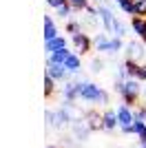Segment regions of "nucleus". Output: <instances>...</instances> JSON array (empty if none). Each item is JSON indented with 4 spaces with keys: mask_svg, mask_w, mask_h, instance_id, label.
Returning <instances> with one entry per match:
<instances>
[{
    "mask_svg": "<svg viewBox=\"0 0 146 148\" xmlns=\"http://www.w3.org/2000/svg\"><path fill=\"white\" fill-rule=\"evenodd\" d=\"M117 7H120L124 13H128V16H135V5H133V0H113Z\"/></svg>",
    "mask_w": 146,
    "mask_h": 148,
    "instance_id": "23",
    "label": "nucleus"
},
{
    "mask_svg": "<svg viewBox=\"0 0 146 148\" xmlns=\"http://www.w3.org/2000/svg\"><path fill=\"white\" fill-rule=\"evenodd\" d=\"M126 44L122 42V38H117V36H113L111 38V56H117V53H122V49H124Z\"/></svg>",
    "mask_w": 146,
    "mask_h": 148,
    "instance_id": "24",
    "label": "nucleus"
},
{
    "mask_svg": "<svg viewBox=\"0 0 146 148\" xmlns=\"http://www.w3.org/2000/svg\"><path fill=\"white\" fill-rule=\"evenodd\" d=\"M71 13H73V9H71V5H69V2H64V5H60L58 9H55V16H58V18H62L64 22H67V20H71Z\"/></svg>",
    "mask_w": 146,
    "mask_h": 148,
    "instance_id": "22",
    "label": "nucleus"
},
{
    "mask_svg": "<svg viewBox=\"0 0 146 148\" xmlns=\"http://www.w3.org/2000/svg\"><path fill=\"white\" fill-rule=\"evenodd\" d=\"M55 88H58V86H55V80L51 77V75L44 73V97L51 99V97L55 95Z\"/></svg>",
    "mask_w": 146,
    "mask_h": 148,
    "instance_id": "21",
    "label": "nucleus"
},
{
    "mask_svg": "<svg viewBox=\"0 0 146 148\" xmlns=\"http://www.w3.org/2000/svg\"><path fill=\"white\" fill-rule=\"evenodd\" d=\"M78 99H84V102H91V104H109V93L102 86L93 84V82L78 80Z\"/></svg>",
    "mask_w": 146,
    "mask_h": 148,
    "instance_id": "1",
    "label": "nucleus"
},
{
    "mask_svg": "<svg viewBox=\"0 0 146 148\" xmlns=\"http://www.w3.org/2000/svg\"><path fill=\"white\" fill-rule=\"evenodd\" d=\"M133 135L137 137V142H140V144H146V122L135 119V122H133Z\"/></svg>",
    "mask_w": 146,
    "mask_h": 148,
    "instance_id": "18",
    "label": "nucleus"
},
{
    "mask_svg": "<svg viewBox=\"0 0 146 148\" xmlns=\"http://www.w3.org/2000/svg\"><path fill=\"white\" fill-rule=\"evenodd\" d=\"M117 126H120V122H117V111H113V108H106V111L102 113V130H106V133H113Z\"/></svg>",
    "mask_w": 146,
    "mask_h": 148,
    "instance_id": "10",
    "label": "nucleus"
},
{
    "mask_svg": "<svg viewBox=\"0 0 146 148\" xmlns=\"http://www.w3.org/2000/svg\"><path fill=\"white\" fill-rule=\"evenodd\" d=\"M142 82L137 80V77H126L124 80V91H122V102L124 104H128L131 108L133 106H137V102H140V95H142Z\"/></svg>",
    "mask_w": 146,
    "mask_h": 148,
    "instance_id": "3",
    "label": "nucleus"
},
{
    "mask_svg": "<svg viewBox=\"0 0 146 148\" xmlns=\"http://www.w3.org/2000/svg\"><path fill=\"white\" fill-rule=\"evenodd\" d=\"M44 119H47V126H51L55 130H62V128H67V126H71L73 111L67 108V106H60L55 111H47L44 113Z\"/></svg>",
    "mask_w": 146,
    "mask_h": 148,
    "instance_id": "2",
    "label": "nucleus"
},
{
    "mask_svg": "<svg viewBox=\"0 0 146 148\" xmlns=\"http://www.w3.org/2000/svg\"><path fill=\"white\" fill-rule=\"evenodd\" d=\"M140 62L135 60H124V71H126V77H137V73H140Z\"/></svg>",
    "mask_w": 146,
    "mask_h": 148,
    "instance_id": "19",
    "label": "nucleus"
},
{
    "mask_svg": "<svg viewBox=\"0 0 146 148\" xmlns=\"http://www.w3.org/2000/svg\"><path fill=\"white\" fill-rule=\"evenodd\" d=\"M142 42H144V44H146V33H144V38H142Z\"/></svg>",
    "mask_w": 146,
    "mask_h": 148,
    "instance_id": "31",
    "label": "nucleus"
},
{
    "mask_svg": "<svg viewBox=\"0 0 146 148\" xmlns=\"http://www.w3.org/2000/svg\"><path fill=\"white\" fill-rule=\"evenodd\" d=\"M69 5H71L73 11H86V7H89V0H67Z\"/></svg>",
    "mask_w": 146,
    "mask_h": 148,
    "instance_id": "25",
    "label": "nucleus"
},
{
    "mask_svg": "<svg viewBox=\"0 0 146 148\" xmlns=\"http://www.w3.org/2000/svg\"><path fill=\"white\" fill-rule=\"evenodd\" d=\"M42 31H44V42H49V40H53V38H58V36H60V31H58V27H55L53 16L44 13V20H42Z\"/></svg>",
    "mask_w": 146,
    "mask_h": 148,
    "instance_id": "11",
    "label": "nucleus"
},
{
    "mask_svg": "<svg viewBox=\"0 0 146 148\" xmlns=\"http://www.w3.org/2000/svg\"><path fill=\"white\" fill-rule=\"evenodd\" d=\"M71 133H73V139H75V142H86L93 130L89 128V124H86L84 117H73V122H71Z\"/></svg>",
    "mask_w": 146,
    "mask_h": 148,
    "instance_id": "7",
    "label": "nucleus"
},
{
    "mask_svg": "<svg viewBox=\"0 0 146 148\" xmlns=\"http://www.w3.org/2000/svg\"><path fill=\"white\" fill-rule=\"evenodd\" d=\"M47 148H60V146H47Z\"/></svg>",
    "mask_w": 146,
    "mask_h": 148,
    "instance_id": "32",
    "label": "nucleus"
},
{
    "mask_svg": "<svg viewBox=\"0 0 146 148\" xmlns=\"http://www.w3.org/2000/svg\"><path fill=\"white\" fill-rule=\"evenodd\" d=\"M44 73L51 75L55 82H67V80H71V77H73V75L67 71V66H64V64H53V62H51V64H47V71H44Z\"/></svg>",
    "mask_w": 146,
    "mask_h": 148,
    "instance_id": "9",
    "label": "nucleus"
},
{
    "mask_svg": "<svg viewBox=\"0 0 146 148\" xmlns=\"http://www.w3.org/2000/svg\"><path fill=\"white\" fill-rule=\"evenodd\" d=\"M64 2H67V0H47V5L51 7V9H58V7L64 5Z\"/></svg>",
    "mask_w": 146,
    "mask_h": 148,
    "instance_id": "29",
    "label": "nucleus"
},
{
    "mask_svg": "<svg viewBox=\"0 0 146 148\" xmlns=\"http://www.w3.org/2000/svg\"><path fill=\"white\" fill-rule=\"evenodd\" d=\"M97 16H100V22H102L104 31H106V33H113V27H115V22H117V16L113 13V9L102 2V5H97Z\"/></svg>",
    "mask_w": 146,
    "mask_h": 148,
    "instance_id": "5",
    "label": "nucleus"
},
{
    "mask_svg": "<svg viewBox=\"0 0 146 148\" xmlns=\"http://www.w3.org/2000/svg\"><path fill=\"white\" fill-rule=\"evenodd\" d=\"M64 47H69V40H67L64 36H58V38H53V40L44 42V51H47L49 56H51L53 51H60V49H64Z\"/></svg>",
    "mask_w": 146,
    "mask_h": 148,
    "instance_id": "16",
    "label": "nucleus"
},
{
    "mask_svg": "<svg viewBox=\"0 0 146 148\" xmlns=\"http://www.w3.org/2000/svg\"><path fill=\"white\" fill-rule=\"evenodd\" d=\"M102 69H104V60H100V58H93V60H91V71H93V73H100Z\"/></svg>",
    "mask_w": 146,
    "mask_h": 148,
    "instance_id": "28",
    "label": "nucleus"
},
{
    "mask_svg": "<svg viewBox=\"0 0 146 148\" xmlns=\"http://www.w3.org/2000/svg\"><path fill=\"white\" fill-rule=\"evenodd\" d=\"M137 80H140V82H146V64H142V66H140V73H137Z\"/></svg>",
    "mask_w": 146,
    "mask_h": 148,
    "instance_id": "30",
    "label": "nucleus"
},
{
    "mask_svg": "<svg viewBox=\"0 0 146 148\" xmlns=\"http://www.w3.org/2000/svg\"><path fill=\"white\" fill-rule=\"evenodd\" d=\"M124 53H126V60L140 62L142 58L146 56V44L144 42H137V40H131V42L124 47Z\"/></svg>",
    "mask_w": 146,
    "mask_h": 148,
    "instance_id": "8",
    "label": "nucleus"
},
{
    "mask_svg": "<svg viewBox=\"0 0 146 148\" xmlns=\"http://www.w3.org/2000/svg\"><path fill=\"white\" fill-rule=\"evenodd\" d=\"M117 122H120V130L124 135H133V122H135L133 108L128 104H124V102L117 106Z\"/></svg>",
    "mask_w": 146,
    "mask_h": 148,
    "instance_id": "4",
    "label": "nucleus"
},
{
    "mask_svg": "<svg viewBox=\"0 0 146 148\" xmlns=\"http://www.w3.org/2000/svg\"><path fill=\"white\" fill-rule=\"evenodd\" d=\"M133 5H135V16L146 18V0H133Z\"/></svg>",
    "mask_w": 146,
    "mask_h": 148,
    "instance_id": "27",
    "label": "nucleus"
},
{
    "mask_svg": "<svg viewBox=\"0 0 146 148\" xmlns=\"http://www.w3.org/2000/svg\"><path fill=\"white\" fill-rule=\"evenodd\" d=\"M64 66H67V71H69L71 75H78L80 69H82V56H78V53L73 51L71 56L64 60Z\"/></svg>",
    "mask_w": 146,
    "mask_h": 148,
    "instance_id": "14",
    "label": "nucleus"
},
{
    "mask_svg": "<svg viewBox=\"0 0 146 148\" xmlns=\"http://www.w3.org/2000/svg\"><path fill=\"white\" fill-rule=\"evenodd\" d=\"M82 117L86 119V124H89V128L95 133V130H102V115L95 111V108H91V111H84L82 113Z\"/></svg>",
    "mask_w": 146,
    "mask_h": 148,
    "instance_id": "13",
    "label": "nucleus"
},
{
    "mask_svg": "<svg viewBox=\"0 0 146 148\" xmlns=\"http://www.w3.org/2000/svg\"><path fill=\"white\" fill-rule=\"evenodd\" d=\"M71 44H73V49H75L78 56H86V53L93 49V38H89V33L82 31V33L71 36Z\"/></svg>",
    "mask_w": 146,
    "mask_h": 148,
    "instance_id": "6",
    "label": "nucleus"
},
{
    "mask_svg": "<svg viewBox=\"0 0 146 148\" xmlns=\"http://www.w3.org/2000/svg\"><path fill=\"white\" fill-rule=\"evenodd\" d=\"M111 36H117V38L126 36V25H124L120 18H117V22H115V27H113V33H111Z\"/></svg>",
    "mask_w": 146,
    "mask_h": 148,
    "instance_id": "26",
    "label": "nucleus"
},
{
    "mask_svg": "<svg viewBox=\"0 0 146 148\" xmlns=\"http://www.w3.org/2000/svg\"><path fill=\"white\" fill-rule=\"evenodd\" d=\"M111 38L113 36H106V31H104V33H95V38H93V49L100 51V53H109L111 56Z\"/></svg>",
    "mask_w": 146,
    "mask_h": 148,
    "instance_id": "12",
    "label": "nucleus"
},
{
    "mask_svg": "<svg viewBox=\"0 0 146 148\" xmlns=\"http://www.w3.org/2000/svg\"><path fill=\"white\" fill-rule=\"evenodd\" d=\"M131 29H133V33L142 40L144 33H146V18L144 16H131Z\"/></svg>",
    "mask_w": 146,
    "mask_h": 148,
    "instance_id": "15",
    "label": "nucleus"
},
{
    "mask_svg": "<svg viewBox=\"0 0 146 148\" xmlns=\"http://www.w3.org/2000/svg\"><path fill=\"white\" fill-rule=\"evenodd\" d=\"M71 53L73 51H69V47H64V49H60V51H53V53L47 58V64H51V62H53V64H64V60H67Z\"/></svg>",
    "mask_w": 146,
    "mask_h": 148,
    "instance_id": "17",
    "label": "nucleus"
},
{
    "mask_svg": "<svg viewBox=\"0 0 146 148\" xmlns=\"http://www.w3.org/2000/svg\"><path fill=\"white\" fill-rule=\"evenodd\" d=\"M64 31H67L69 36H75V33H82L84 27H82L80 20H67V22H64Z\"/></svg>",
    "mask_w": 146,
    "mask_h": 148,
    "instance_id": "20",
    "label": "nucleus"
}]
</instances>
